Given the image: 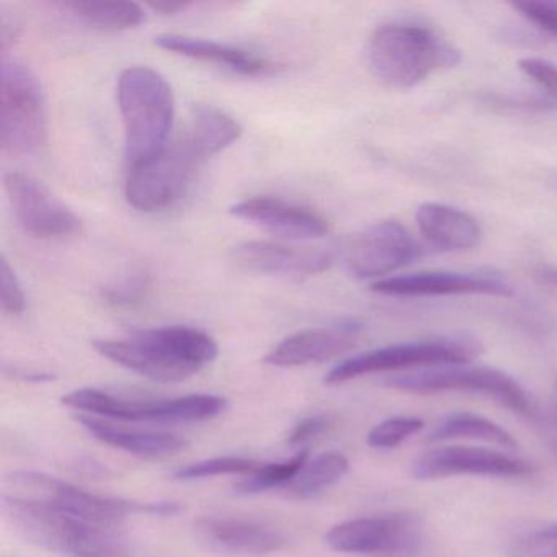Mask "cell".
<instances>
[{"label":"cell","mask_w":557,"mask_h":557,"mask_svg":"<svg viewBox=\"0 0 557 557\" xmlns=\"http://www.w3.org/2000/svg\"><path fill=\"white\" fill-rule=\"evenodd\" d=\"M5 374L14 380L27 381V383H47L53 381L54 374L48 371L30 370V368L5 367Z\"/></svg>","instance_id":"74e56055"},{"label":"cell","mask_w":557,"mask_h":557,"mask_svg":"<svg viewBox=\"0 0 557 557\" xmlns=\"http://www.w3.org/2000/svg\"><path fill=\"white\" fill-rule=\"evenodd\" d=\"M479 440V442L494 443L504 448L515 449L517 440L492 420L474 413H451L436 423L429 435V442H446V440Z\"/></svg>","instance_id":"484cf974"},{"label":"cell","mask_w":557,"mask_h":557,"mask_svg":"<svg viewBox=\"0 0 557 557\" xmlns=\"http://www.w3.org/2000/svg\"><path fill=\"white\" fill-rule=\"evenodd\" d=\"M518 70L546 92L550 102L557 103V66L541 58H521Z\"/></svg>","instance_id":"e575fe53"},{"label":"cell","mask_w":557,"mask_h":557,"mask_svg":"<svg viewBox=\"0 0 557 557\" xmlns=\"http://www.w3.org/2000/svg\"><path fill=\"white\" fill-rule=\"evenodd\" d=\"M61 403L70 409L90 416L94 413L123 422H158L159 400L123 399L96 387L73 391Z\"/></svg>","instance_id":"603a6c76"},{"label":"cell","mask_w":557,"mask_h":557,"mask_svg":"<svg viewBox=\"0 0 557 557\" xmlns=\"http://www.w3.org/2000/svg\"><path fill=\"white\" fill-rule=\"evenodd\" d=\"M510 557H557V527L531 531L518 537L510 549Z\"/></svg>","instance_id":"d6a6232c"},{"label":"cell","mask_w":557,"mask_h":557,"mask_svg":"<svg viewBox=\"0 0 557 557\" xmlns=\"http://www.w3.org/2000/svg\"><path fill=\"white\" fill-rule=\"evenodd\" d=\"M391 389L410 394L478 393L498 400L517 413H528L530 400L517 380L495 368L446 364L393 374L383 381Z\"/></svg>","instance_id":"ba28073f"},{"label":"cell","mask_w":557,"mask_h":557,"mask_svg":"<svg viewBox=\"0 0 557 557\" xmlns=\"http://www.w3.org/2000/svg\"><path fill=\"white\" fill-rule=\"evenodd\" d=\"M227 409V400L214 394H190V396L162 399L159 423H190L214 419Z\"/></svg>","instance_id":"83f0119b"},{"label":"cell","mask_w":557,"mask_h":557,"mask_svg":"<svg viewBox=\"0 0 557 557\" xmlns=\"http://www.w3.org/2000/svg\"><path fill=\"white\" fill-rule=\"evenodd\" d=\"M329 420L324 416L308 417L296 423L288 436V445L299 446L311 440L318 438L325 429H327Z\"/></svg>","instance_id":"8d00e7d4"},{"label":"cell","mask_w":557,"mask_h":557,"mask_svg":"<svg viewBox=\"0 0 557 557\" xmlns=\"http://www.w3.org/2000/svg\"><path fill=\"white\" fill-rule=\"evenodd\" d=\"M260 465L252 459L240 456H218L185 466L175 472L177 481H198V479L218 478V475H247L256 471Z\"/></svg>","instance_id":"4dcf8cb0"},{"label":"cell","mask_w":557,"mask_h":557,"mask_svg":"<svg viewBox=\"0 0 557 557\" xmlns=\"http://www.w3.org/2000/svg\"><path fill=\"white\" fill-rule=\"evenodd\" d=\"M348 469H350V462L344 455L324 453L315 456L314 459H308L286 488L296 497H312L331 485L337 484L347 474Z\"/></svg>","instance_id":"4316f807"},{"label":"cell","mask_w":557,"mask_h":557,"mask_svg":"<svg viewBox=\"0 0 557 557\" xmlns=\"http://www.w3.org/2000/svg\"><path fill=\"white\" fill-rule=\"evenodd\" d=\"M194 536L203 549L231 557L267 556L286 544L276 528L239 518H200L194 523Z\"/></svg>","instance_id":"5bb4252c"},{"label":"cell","mask_w":557,"mask_h":557,"mask_svg":"<svg viewBox=\"0 0 557 557\" xmlns=\"http://www.w3.org/2000/svg\"><path fill=\"white\" fill-rule=\"evenodd\" d=\"M325 544L344 554L417 553L423 544V524L413 513L355 518L332 527Z\"/></svg>","instance_id":"30bf717a"},{"label":"cell","mask_w":557,"mask_h":557,"mask_svg":"<svg viewBox=\"0 0 557 557\" xmlns=\"http://www.w3.org/2000/svg\"><path fill=\"white\" fill-rule=\"evenodd\" d=\"M119 107L125 125V156L129 169L149 161L168 146L175 99L168 81L151 67L123 71Z\"/></svg>","instance_id":"3957f363"},{"label":"cell","mask_w":557,"mask_h":557,"mask_svg":"<svg viewBox=\"0 0 557 557\" xmlns=\"http://www.w3.org/2000/svg\"><path fill=\"white\" fill-rule=\"evenodd\" d=\"M308 459V451H299L298 455L286 459V461L259 466L256 471L244 475L234 485V491L237 494L252 495L262 494V492L272 491V488L276 487H288Z\"/></svg>","instance_id":"f1b7e54d"},{"label":"cell","mask_w":557,"mask_h":557,"mask_svg":"<svg viewBox=\"0 0 557 557\" xmlns=\"http://www.w3.org/2000/svg\"><path fill=\"white\" fill-rule=\"evenodd\" d=\"M61 5L87 25L100 30H129L139 27L146 21L141 5L123 0H74Z\"/></svg>","instance_id":"d4e9b609"},{"label":"cell","mask_w":557,"mask_h":557,"mask_svg":"<svg viewBox=\"0 0 557 557\" xmlns=\"http://www.w3.org/2000/svg\"><path fill=\"white\" fill-rule=\"evenodd\" d=\"M377 295L391 298H430V296L482 295L510 298L513 286L494 273L425 272L391 276L371 285Z\"/></svg>","instance_id":"4fadbf2b"},{"label":"cell","mask_w":557,"mask_h":557,"mask_svg":"<svg viewBox=\"0 0 557 557\" xmlns=\"http://www.w3.org/2000/svg\"><path fill=\"white\" fill-rule=\"evenodd\" d=\"M132 338L191 374L213 363L220 354L216 341L210 334L188 325L145 329L133 332Z\"/></svg>","instance_id":"ac0fdd59"},{"label":"cell","mask_w":557,"mask_h":557,"mask_svg":"<svg viewBox=\"0 0 557 557\" xmlns=\"http://www.w3.org/2000/svg\"><path fill=\"white\" fill-rule=\"evenodd\" d=\"M371 74L391 89H412L438 71L461 63V51L430 28L413 24H384L367 45Z\"/></svg>","instance_id":"6da1fadb"},{"label":"cell","mask_w":557,"mask_h":557,"mask_svg":"<svg viewBox=\"0 0 557 557\" xmlns=\"http://www.w3.org/2000/svg\"><path fill=\"white\" fill-rule=\"evenodd\" d=\"M148 5L152 11L159 12V14L175 15L178 14V12L190 8L191 4H188V2H169V0H158V2H149Z\"/></svg>","instance_id":"ab89813d"},{"label":"cell","mask_w":557,"mask_h":557,"mask_svg":"<svg viewBox=\"0 0 557 557\" xmlns=\"http://www.w3.org/2000/svg\"><path fill=\"white\" fill-rule=\"evenodd\" d=\"M423 429V420L417 417H393L377 423L368 433V445L371 448L391 449L406 442L410 436L417 435Z\"/></svg>","instance_id":"1f68e13d"},{"label":"cell","mask_w":557,"mask_h":557,"mask_svg":"<svg viewBox=\"0 0 557 557\" xmlns=\"http://www.w3.org/2000/svg\"><path fill=\"white\" fill-rule=\"evenodd\" d=\"M360 331L361 325L357 322L335 327L308 329L280 342L263 361L282 368L322 363L351 350L357 345Z\"/></svg>","instance_id":"e0dca14e"},{"label":"cell","mask_w":557,"mask_h":557,"mask_svg":"<svg viewBox=\"0 0 557 557\" xmlns=\"http://www.w3.org/2000/svg\"><path fill=\"white\" fill-rule=\"evenodd\" d=\"M151 286L152 278L146 270H132L102 288L100 296L112 308H133L148 298Z\"/></svg>","instance_id":"f546056e"},{"label":"cell","mask_w":557,"mask_h":557,"mask_svg":"<svg viewBox=\"0 0 557 557\" xmlns=\"http://www.w3.org/2000/svg\"><path fill=\"white\" fill-rule=\"evenodd\" d=\"M94 347L113 363L158 383H181L194 376L132 337L125 341H96Z\"/></svg>","instance_id":"7402d4cb"},{"label":"cell","mask_w":557,"mask_h":557,"mask_svg":"<svg viewBox=\"0 0 557 557\" xmlns=\"http://www.w3.org/2000/svg\"><path fill=\"white\" fill-rule=\"evenodd\" d=\"M154 44L161 50L181 54L195 61L214 64L239 76H269L276 73L278 66L265 58L257 57L240 48L203 38L187 37V35L165 34L154 38Z\"/></svg>","instance_id":"d6986e66"},{"label":"cell","mask_w":557,"mask_h":557,"mask_svg":"<svg viewBox=\"0 0 557 557\" xmlns=\"http://www.w3.org/2000/svg\"><path fill=\"white\" fill-rule=\"evenodd\" d=\"M2 497L44 505L107 530H120L132 513L169 517L181 511L177 504H136L122 498L102 497L70 482L34 471H17L8 475L2 485Z\"/></svg>","instance_id":"7a4b0ae2"},{"label":"cell","mask_w":557,"mask_h":557,"mask_svg":"<svg viewBox=\"0 0 557 557\" xmlns=\"http://www.w3.org/2000/svg\"><path fill=\"white\" fill-rule=\"evenodd\" d=\"M423 256L422 244L403 224L389 220L355 234L342 249L345 269L358 280H384Z\"/></svg>","instance_id":"9c48e42d"},{"label":"cell","mask_w":557,"mask_h":557,"mask_svg":"<svg viewBox=\"0 0 557 557\" xmlns=\"http://www.w3.org/2000/svg\"><path fill=\"white\" fill-rule=\"evenodd\" d=\"M0 146L5 154L30 156L47 139V102L38 77L27 64L2 60Z\"/></svg>","instance_id":"5b68a950"},{"label":"cell","mask_w":557,"mask_h":557,"mask_svg":"<svg viewBox=\"0 0 557 557\" xmlns=\"http://www.w3.org/2000/svg\"><path fill=\"white\" fill-rule=\"evenodd\" d=\"M0 292H2V311L5 314L21 315L25 311V293L18 282L17 273L5 257L0 260Z\"/></svg>","instance_id":"836d02e7"},{"label":"cell","mask_w":557,"mask_h":557,"mask_svg":"<svg viewBox=\"0 0 557 557\" xmlns=\"http://www.w3.org/2000/svg\"><path fill=\"white\" fill-rule=\"evenodd\" d=\"M420 234L436 249L469 250L481 240L478 221L458 208L442 203H423L416 211Z\"/></svg>","instance_id":"ffe728a7"},{"label":"cell","mask_w":557,"mask_h":557,"mask_svg":"<svg viewBox=\"0 0 557 557\" xmlns=\"http://www.w3.org/2000/svg\"><path fill=\"white\" fill-rule=\"evenodd\" d=\"M4 187L25 233L38 239H60L83 230V220L37 178L22 172H9L4 175Z\"/></svg>","instance_id":"8fae6325"},{"label":"cell","mask_w":557,"mask_h":557,"mask_svg":"<svg viewBox=\"0 0 557 557\" xmlns=\"http://www.w3.org/2000/svg\"><path fill=\"white\" fill-rule=\"evenodd\" d=\"M207 156L187 133L165 146L158 156L129 169L126 201L143 213H154L181 200Z\"/></svg>","instance_id":"52a82bcc"},{"label":"cell","mask_w":557,"mask_h":557,"mask_svg":"<svg viewBox=\"0 0 557 557\" xmlns=\"http://www.w3.org/2000/svg\"><path fill=\"white\" fill-rule=\"evenodd\" d=\"M77 422L89 430L90 435L96 436L99 442L143 458L174 455L187 445V442L175 433L122 429L90 416H77Z\"/></svg>","instance_id":"44dd1931"},{"label":"cell","mask_w":557,"mask_h":557,"mask_svg":"<svg viewBox=\"0 0 557 557\" xmlns=\"http://www.w3.org/2000/svg\"><path fill=\"white\" fill-rule=\"evenodd\" d=\"M513 9L541 30L557 37V0H524L515 2Z\"/></svg>","instance_id":"d590c367"},{"label":"cell","mask_w":557,"mask_h":557,"mask_svg":"<svg viewBox=\"0 0 557 557\" xmlns=\"http://www.w3.org/2000/svg\"><path fill=\"white\" fill-rule=\"evenodd\" d=\"M231 214L288 239H318L329 233V221L319 211L276 197L247 198Z\"/></svg>","instance_id":"2e32d148"},{"label":"cell","mask_w":557,"mask_h":557,"mask_svg":"<svg viewBox=\"0 0 557 557\" xmlns=\"http://www.w3.org/2000/svg\"><path fill=\"white\" fill-rule=\"evenodd\" d=\"M185 133L208 159L234 145L243 135V126L216 107L198 106Z\"/></svg>","instance_id":"cb8c5ba5"},{"label":"cell","mask_w":557,"mask_h":557,"mask_svg":"<svg viewBox=\"0 0 557 557\" xmlns=\"http://www.w3.org/2000/svg\"><path fill=\"white\" fill-rule=\"evenodd\" d=\"M481 354V342L474 337H440L407 342L355 355L332 368L325 374L324 383L334 386L367 374L400 371L407 368L469 364Z\"/></svg>","instance_id":"8992f818"},{"label":"cell","mask_w":557,"mask_h":557,"mask_svg":"<svg viewBox=\"0 0 557 557\" xmlns=\"http://www.w3.org/2000/svg\"><path fill=\"white\" fill-rule=\"evenodd\" d=\"M531 278H533L537 285L543 286V288L557 293V267L544 265V263L534 265L533 269H531Z\"/></svg>","instance_id":"f35d334b"},{"label":"cell","mask_w":557,"mask_h":557,"mask_svg":"<svg viewBox=\"0 0 557 557\" xmlns=\"http://www.w3.org/2000/svg\"><path fill=\"white\" fill-rule=\"evenodd\" d=\"M2 511L15 533L41 549L70 557H132L119 530L94 527L53 508L2 497Z\"/></svg>","instance_id":"277c9868"},{"label":"cell","mask_w":557,"mask_h":557,"mask_svg":"<svg viewBox=\"0 0 557 557\" xmlns=\"http://www.w3.org/2000/svg\"><path fill=\"white\" fill-rule=\"evenodd\" d=\"M237 263L250 272L278 278L305 280L321 275L331 269L334 256L314 247L285 246V244L250 240L234 249Z\"/></svg>","instance_id":"9a60e30c"},{"label":"cell","mask_w":557,"mask_h":557,"mask_svg":"<svg viewBox=\"0 0 557 557\" xmlns=\"http://www.w3.org/2000/svg\"><path fill=\"white\" fill-rule=\"evenodd\" d=\"M533 472V466L520 458L487 448L443 446L423 453L412 465L419 481L453 478V475H488V478H521Z\"/></svg>","instance_id":"7c38bea8"}]
</instances>
